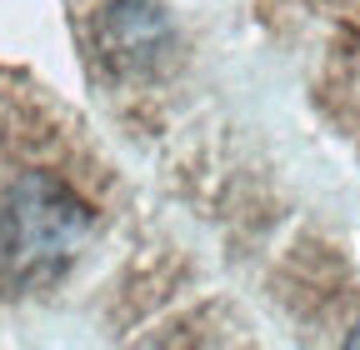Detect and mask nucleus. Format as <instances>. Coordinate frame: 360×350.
<instances>
[{
    "instance_id": "nucleus-1",
    "label": "nucleus",
    "mask_w": 360,
    "mask_h": 350,
    "mask_svg": "<svg viewBox=\"0 0 360 350\" xmlns=\"http://www.w3.org/2000/svg\"><path fill=\"white\" fill-rule=\"evenodd\" d=\"M90 235V205L51 170H25L0 190V295H30L65 276Z\"/></svg>"
},
{
    "instance_id": "nucleus-2",
    "label": "nucleus",
    "mask_w": 360,
    "mask_h": 350,
    "mask_svg": "<svg viewBox=\"0 0 360 350\" xmlns=\"http://www.w3.org/2000/svg\"><path fill=\"white\" fill-rule=\"evenodd\" d=\"M96 40H101V56L110 65L135 70L146 60H160V51L170 46V25L155 6L120 0V6H105V15L96 20Z\"/></svg>"
},
{
    "instance_id": "nucleus-3",
    "label": "nucleus",
    "mask_w": 360,
    "mask_h": 350,
    "mask_svg": "<svg viewBox=\"0 0 360 350\" xmlns=\"http://www.w3.org/2000/svg\"><path fill=\"white\" fill-rule=\"evenodd\" d=\"M350 345H360V330H355V335H350Z\"/></svg>"
}]
</instances>
